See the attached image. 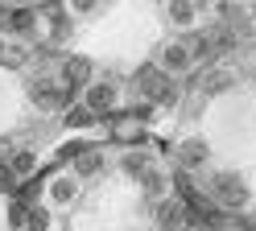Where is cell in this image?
Masks as SVG:
<instances>
[{"label": "cell", "instance_id": "cell-1", "mask_svg": "<svg viewBox=\"0 0 256 231\" xmlns=\"http://www.w3.org/2000/svg\"><path fill=\"white\" fill-rule=\"evenodd\" d=\"M136 87H140V95H145L149 104H166L170 108L174 99H178L166 66H140V70H136Z\"/></svg>", "mask_w": 256, "mask_h": 231}, {"label": "cell", "instance_id": "cell-2", "mask_svg": "<svg viewBox=\"0 0 256 231\" xmlns=\"http://www.w3.org/2000/svg\"><path fill=\"white\" fill-rule=\"evenodd\" d=\"M70 91H74V87H66L62 78H50V74H38L34 82H29V95H34V104L46 108V112H62V108L70 104Z\"/></svg>", "mask_w": 256, "mask_h": 231}, {"label": "cell", "instance_id": "cell-3", "mask_svg": "<svg viewBox=\"0 0 256 231\" xmlns=\"http://www.w3.org/2000/svg\"><path fill=\"white\" fill-rule=\"evenodd\" d=\"M215 194H219V202L232 206V210L248 206V186H244L236 174H219V178H215Z\"/></svg>", "mask_w": 256, "mask_h": 231}, {"label": "cell", "instance_id": "cell-4", "mask_svg": "<svg viewBox=\"0 0 256 231\" xmlns=\"http://www.w3.org/2000/svg\"><path fill=\"white\" fill-rule=\"evenodd\" d=\"M91 74H95V66H91V58H83V54H70V58H62V82L66 87H87L91 82Z\"/></svg>", "mask_w": 256, "mask_h": 231}, {"label": "cell", "instance_id": "cell-5", "mask_svg": "<svg viewBox=\"0 0 256 231\" xmlns=\"http://www.w3.org/2000/svg\"><path fill=\"white\" fill-rule=\"evenodd\" d=\"M38 21H42V16L34 12V4H17V8L4 16V29H8V33H17V38H29V33L38 29Z\"/></svg>", "mask_w": 256, "mask_h": 231}, {"label": "cell", "instance_id": "cell-6", "mask_svg": "<svg viewBox=\"0 0 256 231\" xmlns=\"http://www.w3.org/2000/svg\"><path fill=\"white\" fill-rule=\"evenodd\" d=\"M157 223H162V231L186 227V202H178V198H162V202H157Z\"/></svg>", "mask_w": 256, "mask_h": 231}, {"label": "cell", "instance_id": "cell-7", "mask_svg": "<svg viewBox=\"0 0 256 231\" xmlns=\"http://www.w3.org/2000/svg\"><path fill=\"white\" fill-rule=\"evenodd\" d=\"M112 104H116V87H112V82H87V108L95 116L112 112Z\"/></svg>", "mask_w": 256, "mask_h": 231}, {"label": "cell", "instance_id": "cell-8", "mask_svg": "<svg viewBox=\"0 0 256 231\" xmlns=\"http://www.w3.org/2000/svg\"><path fill=\"white\" fill-rule=\"evenodd\" d=\"M206 153H211V148H206V140H202V136H190V140H182V144H178V161H182V170H194V165H202V161H206Z\"/></svg>", "mask_w": 256, "mask_h": 231}, {"label": "cell", "instance_id": "cell-9", "mask_svg": "<svg viewBox=\"0 0 256 231\" xmlns=\"http://www.w3.org/2000/svg\"><path fill=\"white\" fill-rule=\"evenodd\" d=\"M104 170V153L100 148H83V153L74 157V174L78 178H91V174H100Z\"/></svg>", "mask_w": 256, "mask_h": 231}, {"label": "cell", "instance_id": "cell-10", "mask_svg": "<svg viewBox=\"0 0 256 231\" xmlns=\"http://www.w3.org/2000/svg\"><path fill=\"white\" fill-rule=\"evenodd\" d=\"M162 66H166V70H186V66H190V50H186V42H174V46H166Z\"/></svg>", "mask_w": 256, "mask_h": 231}, {"label": "cell", "instance_id": "cell-11", "mask_svg": "<svg viewBox=\"0 0 256 231\" xmlns=\"http://www.w3.org/2000/svg\"><path fill=\"white\" fill-rule=\"evenodd\" d=\"M140 186H145V194H149V198H162V194L170 190V178H166L162 170H153V165H149V170L140 174Z\"/></svg>", "mask_w": 256, "mask_h": 231}, {"label": "cell", "instance_id": "cell-12", "mask_svg": "<svg viewBox=\"0 0 256 231\" xmlns=\"http://www.w3.org/2000/svg\"><path fill=\"white\" fill-rule=\"evenodd\" d=\"M186 50H190V62H206L215 54V42H211V33H194V38L186 42Z\"/></svg>", "mask_w": 256, "mask_h": 231}, {"label": "cell", "instance_id": "cell-13", "mask_svg": "<svg viewBox=\"0 0 256 231\" xmlns=\"http://www.w3.org/2000/svg\"><path fill=\"white\" fill-rule=\"evenodd\" d=\"M8 165H12V174H17V178H29V174L38 170V153H34V148H17Z\"/></svg>", "mask_w": 256, "mask_h": 231}, {"label": "cell", "instance_id": "cell-14", "mask_svg": "<svg viewBox=\"0 0 256 231\" xmlns=\"http://www.w3.org/2000/svg\"><path fill=\"white\" fill-rule=\"evenodd\" d=\"M95 120H100V116H95L87 104L83 108H66V116H62V124H66V128H91Z\"/></svg>", "mask_w": 256, "mask_h": 231}, {"label": "cell", "instance_id": "cell-15", "mask_svg": "<svg viewBox=\"0 0 256 231\" xmlns=\"http://www.w3.org/2000/svg\"><path fill=\"white\" fill-rule=\"evenodd\" d=\"M170 21L174 25H194V0H170Z\"/></svg>", "mask_w": 256, "mask_h": 231}, {"label": "cell", "instance_id": "cell-16", "mask_svg": "<svg viewBox=\"0 0 256 231\" xmlns=\"http://www.w3.org/2000/svg\"><path fill=\"white\" fill-rule=\"evenodd\" d=\"M46 21H50V38H54V42L70 33V16L62 12V8H50V12H46Z\"/></svg>", "mask_w": 256, "mask_h": 231}, {"label": "cell", "instance_id": "cell-17", "mask_svg": "<svg viewBox=\"0 0 256 231\" xmlns=\"http://www.w3.org/2000/svg\"><path fill=\"white\" fill-rule=\"evenodd\" d=\"M232 82H236V78H232V70H211V74L202 78V91H211V95H215V91H228Z\"/></svg>", "mask_w": 256, "mask_h": 231}, {"label": "cell", "instance_id": "cell-18", "mask_svg": "<svg viewBox=\"0 0 256 231\" xmlns=\"http://www.w3.org/2000/svg\"><path fill=\"white\" fill-rule=\"evenodd\" d=\"M211 42H215V54H223V50H236V29H228V21H223L219 29H211Z\"/></svg>", "mask_w": 256, "mask_h": 231}, {"label": "cell", "instance_id": "cell-19", "mask_svg": "<svg viewBox=\"0 0 256 231\" xmlns=\"http://www.w3.org/2000/svg\"><path fill=\"white\" fill-rule=\"evenodd\" d=\"M145 170H149V157H145V153H128V157H124V174H128V178H140Z\"/></svg>", "mask_w": 256, "mask_h": 231}, {"label": "cell", "instance_id": "cell-20", "mask_svg": "<svg viewBox=\"0 0 256 231\" xmlns=\"http://www.w3.org/2000/svg\"><path fill=\"white\" fill-rule=\"evenodd\" d=\"M25 223H29V231H46V223H50V214H46L42 206H29V214H25Z\"/></svg>", "mask_w": 256, "mask_h": 231}, {"label": "cell", "instance_id": "cell-21", "mask_svg": "<svg viewBox=\"0 0 256 231\" xmlns=\"http://www.w3.org/2000/svg\"><path fill=\"white\" fill-rule=\"evenodd\" d=\"M50 194L58 198V202H70V198H74V182H62V178H58L54 186H50Z\"/></svg>", "mask_w": 256, "mask_h": 231}, {"label": "cell", "instance_id": "cell-22", "mask_svg": "<svg viewBox=\"0 0 256 231\" xmlns=\"http://www.w3.org/2000/svg\"><path fill=\"white\" fill-rule=\"evenodd\" d=\"M0 62H4V66H21V62H25V50H21V46H4Z\"/></svg>", "mask_w": 256, "mask_h": 231}, {"label": "cell", "instance_id": "cell-23", "mask_svg": "<svg viewBox=\"0 0 256 231\" xmlns=\"http://www.w3.org/2000/svg\"><path fill=\"white\" fill-rule=\"evenodd\" d=\"M17 186V174H12V165H0V190H12Z\"/></svg>", "mask_w": 256, "mask_h": 231}, {"label": "cell", "instance_id": "cell-24", "mask_svg": "<svg viewBox=\"0 0 256 231\" xmlns=\"http://www.w3.org/2000/svg\"><path fill=\"white\" fill-rule=\"evenodd\" d=\"M17 198L29 202V198H38V182H29V186H17Z\"/></svg>", "mask_w": 256, "mask_h": 231}, {"label": "cell", "instance_id": "cell-25", "mask_svg": "<svg viewBox=\"0 0 256 231\" xmlns=\"http://www.w3.org/2000/svg\"><path fill=\"white\" fill-rule=\"evenodd\" d=\"M95 4H100V0H70V8H74V12H91Z\"/></svg>", "mask_w": 256, "mask_h": 231}, {"label": "cell", "instance_id": "cell-26", "mask_svg": "<svg viewBox=\"0 0 256 231\" xmlns=\"http://www.w3.org/2000/svg\"><path fill=\"white\" fill-rule=\"evenodd\" d=\"M17 4H34V0H17Z\"/></svg>", "mask_w": 256, "mask_h": 231}, {"label": "cell", "instance_id": "cell-27", "mask_svg": "<svg viewBox=\"0 0 256 231\" xmlns=\"http://www.w3.org/2000/svg\"><path fill=\"white\" fill-rule=\"evenodd\" d=\"M0 54H4V38H0Z\"/></svg>", "mask_w": 256, "mask_h": 231}, {"label": "cell", "instance_id": "cell-28", "mask_svg": "<svg viewBox=\"0 0 256 231\" xmlns=\"http://www.w3.org/2000/svg\"><path fill=\"white\" fill-rule=\"evenodd\" d=\"M252 16H256V12H252Z\"/></svg>", "mask_w": 256, "mask_h": 231}]
</instances>
